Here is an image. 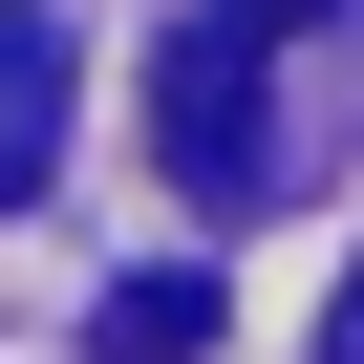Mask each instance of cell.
Here are the masks:
<instances>
[{
  "label": "cell",
  "instance_id": "1",
  "mask_svg": "<svg viewBox=\"0 0 364 364\" xmlns=\"http://www.w3.org/2000/svg\"><path fill=\"white\" fill-rule=\"evenodd\" d=\"M321 22V0H193L171 22V86H150V129H171V171L236 215V193H279V107H257V65Z\"/></svg>",
  "mask_w": 364,
  "mask_h": 364
},
{
  "label": "cell",
  "instance_id": "2",
  "mask_svg": "<svg viewBox=\"0 0 364 364\" xmlns=\"http://www.w3.org/2000/svg\"><path fill=\"white\" fill-rule=\"evenodd\" d=\"M43 171H65V22H43V0H0V215H22Z\"/></svg>",
  "mask_w": 364,
  "mask_h": 364
},
{
  "label": "cell",
  "instance_id": "3",
  "mask_svg": "<svg viewBox=\"0 0 364 364\" xmlns=\"http://www.w3.org/2000/svg\"><path fill=\"white\" fill-rule=\"evenodd\" d=\"M86 343H107V364H193V343H215V279H107Z\"/></svg>",
  "mask_w": 364,
  "mask_h": 364
},
{
  "label": "cell",
  "instance_id": "4",
  "mask_svg": "<svg viewBox=\"0 0 364 364\" xmlns=\"http://www.w3.org/2000/svg\"><path fill=\"white\" fill-rule=\"evenodd\" d=\"M321 364H364V279H343V321H321Z\"/></svg>",
  "mask_w": 364,
  "mask_h": 364
}]
</instances>
